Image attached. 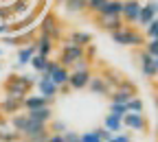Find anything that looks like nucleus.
Wrapping results in <instances>:
<instances>
[{"mask_svg": "<svg viewBox=\"0 0 158 142\" xmlns=\"http://www.w3.org/2000/svg\"><path fill=\"white\" fill-rule=\"evenodd\" d=\"M37 83V81L31 77V74H11L7 81H5V92L9 98H15L20 103H24V98L29 96L31 88Z\"/></svg>", "mask_w": 158, "mask_h": 142, "instance_id": "obj_1", "label": "nucleus"}, {"mask_svg": "<svg viewBox=\"0 0 158 142\" xmlns=\"http://www.w3.org/2000/svg\"><path fill=\"white\" fill-rule=\"evenodd\" d=\"M112 39L121 46H143L145 44V35L138 33L134 26H123L121 31L112 33Z\"/></svg>", "mask_w": 158, "mask_h": 142, "instance_id": "obj_2", "label": "nucleus"}, {"mask_svg": "<svg viewBox=\"0 0 158 142\" xmlns=\"http://www.w3.org/2000/svg\"><path fill=\"white\" fill-rule=\"evenodd\" d=\"M86 57V48H81V46H75V44H70L68 39L64 42V48H62V57H59V64H62L64 68H73L79 59H84Z\"/></svg>", "mask_w": 158, "mask_h": 142, "instance_id": "obj_3", "label": "nucleus"}, {"mask_svg": "<svg viewBox=\"0 0 158 142\" xmlns=\"http://www.w3.org/2000/svg\"><path fill=\"white\" fill-rule=\"evenodd\" d=\"M40 35H44V37H48V39H59L62 37V29H59V20L53 15V13H48L42 22H40Z\"/></svg>", "mask_w": 158, "mask_h": 142, "instance_id": "obj_4", "label": "nucleus"}, {"mask_svg": "<svg viewBox=\"0 0 158 142\" xmlns=\"http://www.w3.org/2000/svg\"><path fill=\"white\" fill-rule=\"evenodd\" d=\"M141 0H125L123 2V11H121V20L125 22V26L136 24L138 22V13H141Z\"/></svg>", "mask_w": 158, "mask_h": 142, "instance_id": "obj_5", "label": "nucleus"}, {"mask_svg": "<svg viewBox=\"0 0 158 142\" xmlns=\"http://www.w3.org/2000/svg\"><path fill=\"white\" fill-rule=\"evenodd\" d=\"M92 79V70H70L68 88L70 90H86Z\"/></svg>", "mask_w": 158, "mask_h": 142, "instance_id": "obj_6", "label": "nucleus"}, {"mask_svg": "<svg viewBox=\"0 0 158 142\" xmlns=\"http://www.w3.org/2000/svg\"><path fill=\"white\" fill-rule=\"evenodd\" d=\"M35 85H37V90H40V96H44V98H48V101H53V98L59 94V88L53 85L48 72H42V74H40V79H37Z\"/></svg>", "mask_w": 158, "mask_h": 142, "instance_id": "obj_7", "label": "nucleus"}, {"mask_svg": "<svg viewBox=\"0 0 158 142\" xmlns=\"http://www.w3.org/2000/svg\"><path fill=\"white\" fill-rule=\"evenodd\" d=\"M123 127H127V129H132V131H147V118H145V114H125L123 116Z\"/></svg>", "mask_w": 158, "mask_h": 142, "instance_id": "obj_8", "label": "nucleus"}, {"mask_svg": "<svg viewBox=\"0 0 158 142\" xmlns=\"http://www.w3.org/2000/svg\"><path fill=\"white\" fill-rule=\"evenodd\" d=\"M156 15H158V2H156V0H149V2H145L141 7V13H138V22L136 24L147 26L152 20H156Z\"/></svg>", "mask_w": 158, "mask_h": 142, "instance_id": "obj_9", "label": "nucleus"}, {"mask_svg": "<svg viewBox=\"0 0 158 142\" xmlns=\"http://www.w3.org/2000/svg\"><path fill=\"white\" fill-rule=\"evenodd\" d=\"M138 64H141V72L147 77V79H154L158 74V68H156V61H154V57L147 55L145 50L138 53Z\"/></svg>", "mask_w": 158, "mask_h": 142, "instance_id": "obj_10", "label": "nucleus"}, {"mask_svg": "<svg viewBox=\"0 0 158 142\" xmlns=\"http://www.w3.org/2000/svg\"><path fill=\"white\" fill-rule=\"evenodd\" d=\"M97 24L108 33H116V31H121L125 26V22L121 18H103V15H97Z\"/></svg>", "mask_w": 158, "mask_h": 142, "instance_id": "obj_11", "label": "nucleus"}, {"mask_svg": "<svg viewBox=\"0 0 158 142\" xmlns=\"http://www.w3.org/2000/svg\"><path fill=\"white\" fill-rule=\"evenodd\" d=\"M22 107L27 109V112H33V109H44V107H51V101L48 98H44V96H40V94H35V96H27L24 98V103H22Z\"/></svg>", "mask_w": 158, "mask_h": 142, "instance_id": "obj_12", "label": "nucleus"}, {"mask_svg": "<svg viewBox=\"0 0 158 142\" xmlns=\"http://www.w3.org/2000/svg\"><path fill=\"white\" fill-rule=\"evenodd\" d=\"M88 90H90L92 94H97V96H106V94H110V85L106 83V79L99 77V74H92L90 83H88Z\"/></svg>", "mask_w": 158, "mask_h": 142, "instance_id": "obj_13", "label": "nucleus"}, {"mask_svg": "<svg viewBox=\"0 0 158 142\" xmlns=\"http://www.w3.org/2000/svg\"><path fill=\"white\" fill-rule=\"evenodd\" d=\"M35 53H37L35 44H27V46H22V48H18V61H15V68H22V66L31 64V59H33Z\"/></svg>", "mask_w": 158, "mask_h": 142, "instance_id": "obj_14", "label": "nucleus"}, {"mask_svg": "<svg viewBox=\"0 0 158 142\" xmlns=\"http://www.w3.org/2000/svg\"><path fill=\"white\" fill-rule=\"evenodd\" d=\"M121 11H123L121 0H108L106 7L99 11V15H103V18H121Z\"/></svg>", "mask_w": 158, "mask_h": 142, "instance_id": "obj_15", "label": "nucleus"}, {"mask_svg": "<svg viewBox=\"0 0 158 142\" xmlns=\"http://www.w3.org/2000/svg\"><path fill=\"white\" fill-rule=\"evenodd\" d=\"M27 116L31 120H35V123L40 125H48L53 120V109L51 107H44V109H33V112H27Z\"/></svg>", "mask_w": 158, "mask_h": 142, "instance_id": "obj_16", "label": "nucleus"}, {"mask_svg": "<svg viewBox=\"0 0 158 142\" xmlns=\"http://www.w3.org/2000/svg\"><path fill=\"white\" fill-rule=\"evenodd\" d=\"M33 44H35V48H37V55H42V57H48V59H51V53H53V48H55L53 39H48V37H44V35H40Z\"/></svg>", "mask_w": 158, "mask_h": 142, "instance_id": "obj_17", "label": "nucleus"}, {"mask_svg": "<svg viewBox=\"0 0 158 142\" xmlns=\"http://www.w3.org/2000/svg\"><path fill=\"white\" fill-rule=\"evenodd\" d=\"M68 42L75 44V46H81V48H88L90 42H92V35L86 33V31H73L70 37H68Z\"/></svg>", "mask_w": 158, "mask_h": 142, "instance_id": "obj_18", "label": "nucleus"}, {"mask_svg": "<svg viewBox=\"0 0 158 142\" xmlns=\"http://www.w3.org/2000/svg\"><path fill=\"white\" fill-rule=\"evenodd\" d=\"M132 98H136V94H132L127 90H112L110 92V103H116V105H127Z\"/></svg>", "mask_w": 158, "mask_h": 142, "instance_id": "obj_19", "label": "nucleus"}, {"mask_svg": "<svg viewBox=\"0 0 158 142\" xmlns=\"http://www.w3.org/2000/svg\"><path fill=\"white\" fill-rule=\"evenodd\" d=\"M68 77H70V70L64 68V66H59V68L51 74V81H53V85L64 88V85H68Z\"/></svg>", "mask_w": 158, "mask_h": 142, "instance_id": "obj_20", "label": "nucleus"}, {"mask_svg": "<svg viewBox=\"0 0 158 142\" xmlns=\"http://www.w3.org/2000/svg\"><path fill=\"white\" fill-rule=\"evenodd\" d=\"M20 109H22V103H20V101H15V98H9V96H5L2 101H0V112H5V114H11V116H15Z\"/></svg>", "mask_w": 158, "mask_h": 142, "instance_id": "obj_21", "label": "nucleus"}, {"mask_svg": "<svg viewBox=\"0 0 158 142\" xmlns=\"http://www.w3.org/2000/svg\"><path fill=\"white\" fill-rule=\"evenodd\" d=\"M64 9L68 13H84L88 11V0H64Z\"/></svg>", "mask_w": 158, "mask_h": 142, "instance_id": "obj_22", "label": "nucleus"}, {"mask_svg": "<svg viewBox=\"0 0 158 142\" xmlns=\"http://www.w3.org/2000/svg\"><path fill=\"white\" fill-rule=\"evenodd\" d=\"M103 127L114 136L116 131H121L123 129V123H121V118H116V116H112V114H108L106 118H103Z\"/></svg>", "mask_w": 158, "mask_h": 142, "instance_id": "obj_23", "label": "nucleus"}, {"mask_svg": "<svg viewBox=\"0 0 158 142\" xmlns=\"http://www.w3.org/2000/svg\"><path fill=\"white\" fill-rule=\"evenodd\" d=\"M48 61H51V59L48 57H42V55H33V59H31V68L35 70V72H40V74H42L44 70H46V66H48Z\"/></svg>", "mask_w": 158, "mask_h": 142, "instance_id": "obj_24", "label": "nucleus"}, {"mask_svg": "<svg viewBox=\"0 0 158 142\" xmlns=\"http://www.w3.org/2000/svg\"><path fill=\"white\" fill-rule=\"evenodd\" d=\"M18 140H22L18 131H13V129H9V131L0 129V142H18Z\"/></svg>", "mask_w": 158, "mask_h": 142, "instance_id": "obj_25", "label": "nucleus"}, {"mask_svg": "<svg viewBox=\"0 0 158 142\" xmlns=\"http://www.w3.org/2000/svg\"><path fill=\"white\" fill-rule=\"evenodd\" d=\"M143 109H145V105H143V101L138 98V96L132 98L130 103H127V112H130V114H143Z\"/></svg>", "mask_w": 158, "mask_h": 142, "instance_id": "obj_26", "label": "nucleus"}, {"mask_svg": "<svg viewBox=\"0 0 158 142\" xmlns=\"http://www.w3.org/2000/svg\"><path fill=\"white\" fill-rule=\"evenodd\" d=\"M145 37L147 39H158V18L152 20V22L145 26Z\"/></svg>", "mask_w": 158, "mask_h": 142, "instance_id": "obj_27", "label": "nucleus"}, {"mask_svg": "<svg viewBox=\"0 0 158 142\" xmlns=\"http://www.w3.org/2000/svg\"><path fill=\"white\" fill-rule=\"evenodd\" d=\"M108 114H112V116H116V118H121L123 120V116L127 114V105H116V103H110V112Z\"/></svg>", "mask_w": 158, "mask_h": 142, "instance_id": "obj_28", "label": "nucleus"}, {"mask_svg": "<svg viewBox=\"0 0 158 142\" xmlns=\"http://www.w3.org/2000/svg\"><path fill=\"white\" fill-rule=\"evenodd\" d=\"M79 142H103L101 138L97 136V131H84V133H79Z\"/></svg>", "mask_w": 158, "mask_h": 142, "instance_id": "obj_29", "label": "nucleus"}, {"mask_svg": "<svg viewBox=\"0 0 158 142\" xmlns=\"http://www.w3.org/2000/svg\"><path fill=\"white\" fill-rule=\"evenodd\" d=\"M145 53L152 55L154 59H158V39H147L145 42Z\"/></svg>", "mask_w": 158, "mask_h": 142, "instance_id": "obj_30", "label": "nucleus"}, {"mask_svg": "<svg viewBox=\"0 0 158 142\" xmlns=\"http://www.w3.org/2000/svg\"><path fill=\"white\" fill-rule=\"evenodd\" d=\"M108 0H88V11H92L94 15H99V11H101L106 7Z\"/></svg>", "mask_w": 158, "mask_h": 142, "instance_id": "obj_31", "label": "nucleus"}, {"mask_svg": "<svg viewBox=\"0 0 158 142\" xmlns=\"http://www.w3.org/2000/svg\"><path fill=\"white\" fill-rule=\"evenodd\" d=\"M51 127H53V133H59V136H64L68 131V127H66L64 120H51Z\"/></svg>", "mask_w": 158, "mask_h": 142, "instance_id": "obj_32", "label": "nucleus"}, {"mask_svg": "<svg viewBox=\"0 0 158 142\" xmlns=\"http://www.w3.org/2000/svg\"><path fill=\"white\" fill-rule=\"evenodd\" d=\"M94 131H97V136L101 138L103 142H110V140H112V133H110L106 127H99V129H94Z\"/></svg>", "mask_w": 158, "mask_h": 142, "instance_id": "obj_33", "label": "nucleus"}, {"mask_svg": "<svg viewBox=\"0 0 158 142\" xmlns=\"http://www.w3.org/2000/svg\"><path fill=\"white\" fill-rule=\"evenodd\" d=\"M110 142H132V138H130L127 133H116V136H112Z\"/></svg>", "mask_w": 158, "mask_h": 142, "instance_id": "obj_34", "label": "nucleus"}, {"mask_svg": "<svg viewBox=\"0 0 158 142\" xmlns=\"http://www.w3.org/2000/svg\"><path fill=\"white\" fill-rule=\"evenodd\" d=\"M59 66H62V64H59V61H55V59H51V61H48V66H46V70L44 72H48V74H53Z\"/></svg>", "mask_w": 158, "mask_h": 142, "instance_id": "obj_35", "label": "nucleus"}, {"mask_svg": "<svg viewBox=\"0 0 158 142\" xmlns=\"http://www.w3.org/2000/svg\"><path fill=\"white\" fill-rule=\"evenodd\" d=\"M64 140H66V142H77V140H79V133H77V131H66V133H64Z\"/></svg>", "mask_w": 158, "mask_h": 142, "instance_id": "obj_36", "label": "nucleus"}, {"mask_svg": "<svg viewBox=\"0 0 158 142\" xmlns=\"http://www.w3.org/2000/svg\"><path fill=\"white\" fill-rule=\"evenodd\" d=\"M13 31V26H9L7 22H0V37H5V35H9Z\"/></svg>", "mask_w": 158, "mask_h": 142, "instance_id": "obj_37", "label": "nucleus"}, {"mask_svg": "<svg viewBox=\"0 0 158 142\" xmlns=\"http://www.w3.org/2000/svg\"><path fill=\"white\" fill-rule=\"evenodd\" d=\"M46 142H66V140H64V136H59V133H51L46 138Z\"/></svg>", "mask_w": 158, "mask_h": 142, "instance_id": "obj_38", "label": "nucleus"}, {"mask_svg": "<svg viewBox=\"0 0 158 142\" xmlns=\"http://www.w3.org/2000/svg\"><path fill=\"white\" fill-rule=\"evenodd\" d=\"M154 61H156V68H158V59H154Z\"/></svg>", "mask_w": 158, "mask_h": 142, "instance_id": "obj_39", "label": "nucleus"}, {"mask_svg": "<svg viewBox=\"0 0 158 142\" xmlns=\"http://www.w3.org/2000/svg\"><path fill=\"white\" fill-rule=\"evenodd\" d=\"M156 105H158V94H156Z\"/></svg>", "mask_w": 158, "mask_h": 142, "instance_id": "obj_40", "label": "nucleus"}, {"mask_svg": "<svg viewBox=\"0 0 158 142\" xmlns=\"http://www.w3.org/2000/svg\"><path fill=\"white\" fill-rule=\"evenodd\" d=\"M55 2H64V0H55Z\"/></svg>", "mask_w": 158, "mask_h": 142, "instance_id": "obj_41", "label": "nucleus"}, {"mask_svg": "<svg viewBox=\"0 0 158 142\" xmlns=\"http://www.w3.org/2000/svg\"><path fill=\"white\" fill-rule=\"evenodd\" d=\"M0 57H2V48H0Z\"/></svg>", "mask_w": 158, "mask_h": 142, "instance_id": "obj_42", "label": "nucleus"}, {"mask_svg": "<svg viewBox=\"0 0 158 142\" xmlns=\"http://www.w3.org/2000/svg\"><path fill=\"white\" fill-rule=\"evenodd\" d=\"M40 142H46V138H44V140H40Z\"/></svg>", "mask_w": 158, "mask_h": 142, "instance_id": "obj_43", "label": "nucleus"}, {"mask_svg": "<svg viewBox=\"0 0 158 142\" xmlns=\"http://www.w3.org/2000/svg\"><path fill=\"white\" fill-rule=\"evenodd\" d=\"M156 131H158V127H156Z\"/></svg>", "mask_w": 158, "mask_h": 142, "instance_id": "obj_44", "label": "nucleus"}, {"mask_svg": "<svg viewBox=\"0 0 158 142\" xmlns=\"http://www.w3.org/2000/svg\"><path fill=\"white\" fill-rule=\"evenodd\" d=\"M0 68H2V66H0Z\"/></svg>", "mask_w": 158, "mask_h": 142, "instance_id": "obj_45", "label": "nucleus"}, {"mask_svg": "<svg viewBox=\"0 0 158 142\" xmlns=\"http://www.w3.org/2000/svg\"><path fill=\"white\" fill-rule=\"evenodd\" d=\"M77 142H79V140H77Z\"/></svg>", "mask_w": 158, "mask_h": 142, "instance_id": "obj_46", "label": "nucleus"}]
</instances>
